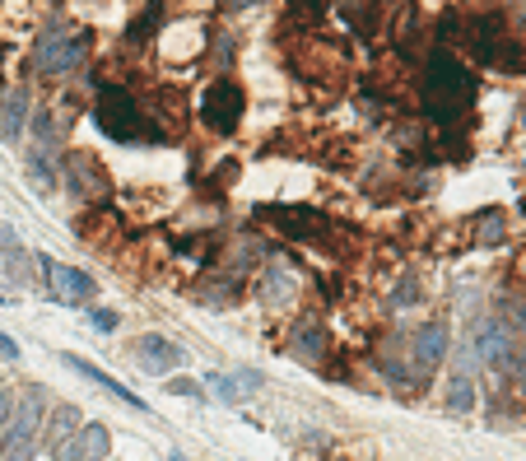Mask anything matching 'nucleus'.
Wrapping results in <instances>:
<instances>
[{
  "mask_svg": "<svg viewBox=\"0 0 526 461\" xmlns=\"http://www.w3.org/2000/svg\"><path fill=\"white\" fill-rule=\"evenodd\" d=\"M475 94H480V84L466 66H461L452 52H433L429 66H424V80H419V108L424 117L433 122H466L475 108Z\"/></svg>",
  "mask_w": 526,
  "mask_h": 461,
  "instance_id": "f257e3e1",
  "label": "nucleus"
},
{
  "mask_svg": "<svg viewBox=\"0 0 526 461\" xmlns=\"http://www.w3.org/2000/svg\"><path fill=\"white\" fill-rule=\"evenodd\" d=\"M94 122H98V131L108 140H117V145H135V140L159 136L154 126H145V112H140V103L126 94L122 84H103V89H98Z\"/></svg>",
  "mask_w": 526,
  "mask_h": 461,
  "instance_id": "f03ea898",
  "label": "nucleus"
},
{
  "mask_svg": "<svg viewBox=\"0 0 526 461\" xmlns=\"http://www.w3.org/2000/svg\"><path fill=\"white\" fill-rule=\"evenodd\" d=\"M42 410H47V392L42 387H24V392L14 396V415L5 424V434H0V461H33Z\"/></svg>",
  "mask_w": 526,
  "mask_h": 461,
  "instance_id": "7ed1b4c3",
  "label": "nucleus"
},
{
  "mask_svg": "<svg viewBox=\"0 0 526 461\" xmlns=\"http://www.w3.org/2000/svg\"><path fill=\"white\" fill-rule=\"evenodd\" d=\"M466 38H471L475 56H480L489 70H499V75H526L522 38H513L499 19H475V24H466Z\"/></svg>",
  "mask_w": 526,
  "mask_h": 461,
  "instance_id": "20e7f679",
  "label": "nucleus"
},
{
  "mask_svg": "<svg viewBox=\"0 0 526 461\" xmlns=\"http://www.w3.org/2000/svg\"><path fill=\"white\" fill-rule=\"evenodd\" d=\"M243 112H247V98H243V84L233 80H215L210 89L201 94V122L215 131V136H233L243 126Z\"/></svg>",
  "mask_w": 526,
  "mask_h": 461,
  "instance_id": "39448f33",
  "label": "nucleus"
},
{
  "mask_svg": "<svg viewBox=\"0 0 526 461\" xmlns=\"http://www.w3.org/2000/svg\"><path fill=\"white\" fill-rule=\"evenodd\" d=\"M84 52H89V38L84 33H47L38 42V70L47 80H61L70 70H80Z\"/></svg>",
  "mask_w": 526,
  "mask_h": 461,
  "instance_id": "423d86ee",
  "label": "nucleus"
},
{
  "mask_svg": "<svg viewBox=\"0 0 526 461\" xmlns=\"http://www.w3.org/2000/svg\"><path fill=\"white\" fill-rule=\"evenodd\" d=\"M38 261H42V280H47V289H52L56 303L80 308V303H89L98 294L94 275H84L80 266H66V261H56V257H38Z\"/></svg>",
  "mask_w": 526,
  "mask_h": 461,
  "instance_id": "0eeeda50",
  "label": "nucleus"
},
{
  "mask_svg": "<svg viewBox=\"0 0 526 461\" xmlns=\"http://www.w3.org/2000/svg\"><path fill=\"white\" fill-rule=\"evenodd\" d=\"M261 219H266L270 229H280L284 238H303V243H317V238L331 233V224L322 215L298 210V205H270V210H261Z\"/></svg>",
  "mask_w": 526,
  "mask_h": 461,
  "instance_id": "6e6552de",
  "label": "nucleus"
},
{
  "mask_svg": "<svg viewBox=\"0 0 526 461\" xmlns=\"http://www.w3.org/2000/svg\"><path fill=\"white\" fill-rule=\"evenodd\" d=\"M112 448V434L103 424H84L75 438H66L61 448H56V461H103Z\"/></svg>",
  "mask_w": 526,
  "mask_h": 461,
  "instance_id": "1a4fd4ad",
  "label": "nucleus"
},
{
  "mask_svg": "<svg viewBox=\"0 0 526 461\" xmlns=\"http://www.w3.org/2000/svg\"><path fill=\"white\" fill-rule=\"evenodd\" d=\"M447 354V326H424V331H415V340H410V364L419 368V378H429L433 368L443 364Z\"/></svg>",
  "mask_w": 526,
  "mask_h": 461,
  "instance_id": "9d476101",
  "label": "nucleus"
},
{
  "mask_svg": "<svg viewBox=\"0 0 526 461\" xmlns=\"http://www.w3.org/2000/svg\"><path fill=\"white\" fill-rule=\"evenodd\" d=\"M61 364H66V368H75V373H80V378H89L94 387H103L108 396H117V401H122L126 410H145V401H140V396H135L131 387H122L117 378H108L103 368H98V364H89V359H80V354H61Z\"/></svg>",
  "mask_w": 526,
  "mask_h": 461,
  "instance_id": "9b49d317",
  "label": "nucleus"
},
{
  "mask_svg": "<svg viewBox=\"0 0 526 461\" xmlns=\"http://www.w3.org/2000/svg\"><path fill=\"white\" fill-rule=\"evenodd\" d=\"M205 52V28L201 24H173L159 42V56L163 61H191V56Z\"/></svg>",
  "mask_w": 526,
  "mask_h": 461,
  "instance_id": "f8f14e48",
  "label": "nucleus"
},
{
  "mask_svg": "<svg viewBox=\"0 0 526 461\" xmlns=\"http://www.w3.org/2000/svg\"><path fill=\"white\" fill-rule=\"evenodd\" d=\"M135 359H140L149 373H173V368L187 364L182 345H173V340H163V336H145V340H140V345H135Z\"/></svg>",
  "mask_w": 526,
  "mask_h": 461,
  "instance_id": "ddd939ff",
  "label": "nucleus"
},
{
  "mask_svg": "<svg viewBox=\"0 0 526 461\" xmlns=\"http://www.w3.org/2000/svg\"><path fill=\"white\" fill-rule=\"evenodd\" d=\"M261 303H266L270 312H284V308H294L298 303V280L289 271H266L261 275V285H257Z\"/></svg>",
  "mask_w": 526,
  "mask_h": 461,
  "instance_id": "4468645a",
  "label": "nucleus"
},
{
  "mask_svg": "<svg viewBox=\"0 0 526 461\" xmlns=\"http://www.w3.org/2000/svg\"><path fill=\"white\" fill-rule=\"evenodd\" d=\"M261 387H266V378L261 373H252V368H238V373H219L215 378V396L219 401H247V396H257Z\"/></svg>",
  "mask_w": 526,
  "mask_h": 461,
  "instance_id": "2eb2a0df",
  "label": "nucleus"
},
{
  "mask_svg": "<svg viewBox=\"0 0 526 461\" xmlns=\"http://www.w3.org/2000/svg\"><path fill=\"white\" fill-rule=\"evenodd\" d=\"M24 117H28V94H24V89H10V94H5V103H0V136L19 140V131H24Z\"/></svg>",
  "mask_w": 526,
  "mask_h": 461,
  "instance_id": "dca6fc26",
  "label": "nucleus"
},
{
  "mask_svg": "<svg viewBox=\"0 0 526 461\" xmlns=\"http://www.w3.org/2000/svg\"><path fill=\"white\" fill-rule=\"evenodd\" d=\"M80 434V410L75 406H61L56 410V420H52V429H47V448H61V443H66V438H75Z\"/></svg>",
  "mask_w": 526,
  "mask_h": 461,
  "instance_id": "f3484780",
  "label": "nucleus"
},
{
  "mask_svg": "<svg viewBox=\"0 0 526 461\" xmlns=\"http://www.w3.org/2000/svg\"><path fill=\"white\" fill-rule=\"evenodd\" d=\"M447 410L452 415H471L475 410V382L466 373H457V378L447 382Z\"/></svg>",
  "mask_w": 526,
  "mask_h": 461,
  "instance_id": "a211bd4d",
  "label": "nucleus"
},
{
  "mask_svg": "<svg viewBox=\"0 0 526 461\" xmlns=\"http://www.w3.org/2000/svg\"><path fill=\"white\" fill-rule=\"evenodd\" d=\"M24 243H19V233L10 224H0V261H10V275H24Z\"/></svg>",
  "mask_w": 526,
  "mask_h": 461,
  "instance_id": "6ab92c4d",
  "label": "nucleus"
},
{
  "mask_svg": "<svg viewBox=\"0 0 526 461\" xmlns=\"http://www.w3.org/2000/svg\"><path fill=\"white\" fill-rule=\"evenodd\" d=\"M294 354H298V359H308V364H317V354H322V331H317V326H308V331H298Z\"/></svg>",
  "mask_w": 526,
  "mask_h": 461,
  "instance_id": "aec40b11",
  "label": "nucleus"
},
{
  "mask_svg": "<svg viewBox=\"0 0 526 461\" xmlns=\"http://www.w3.org/2000/svg\"><path fill=\"white\" fill-rule=\"evenodd\" d=\"M475 238H480V243H503V215H499V210H489V215L480 219Z\"/></svg>",
  "mask_w": 526,
  "mask_h": 461,
  "instance_id": "412c9836",
  "label": "nucleus"
},
{
  "mask_svg": "<svg viewBox=\"0 0 526 461\" xmlns=\"http://www.w3.org/2000/svg\"><path fill=\"white\" fill-rule=\"evenodd\" d=\"M289 10H294L298 19H317V14L326 10V0H289Z\"/></svg>",
  "mask_w": 526,
  "mask_h": 461,
  "instance_id": "4be33fe9",
  "label": "nucleus"
},
{
  "mask_svg": "<svg viewBox=\"0 0 526 461\" xmlns=\"http://www.w3.org/2000/svg\"><path fill=\"white\" fill-rule=\"evenodd\" d=\"M168 392H173V396H191V401H205V392L196 387V382H187V378H173V382H168Z\"/></svg>",
  "mask_w": 526,
  "mask_h": 461,
  "instance_id": "5701e85b",
  "label": "nucleus"
},
{
  "mask_svg": "<svg viewBox=\"0 0 526 461\" xmlns=\"http://www.w3.org/2000/svg\"><path fill=\"white\" fill-rule=\"evenodd\" d=\"M10 415H14V392H5V387H0V434H5Z\"/></svg>",
  "mask_w": 526,
  "mask_h": 461,
  "instance_id": "b1692460",
  "label": "nucleus"
},
{
  "mask_svg": "<svg viewBox=\"0 0 526 461\" xmlns=\"http://www.w3.org/2000/svg\"><path fill=\"white\" fill-rule=\"evenodd\" d=\"M94 326H98V331H117V312L98 308V312H94Z\"/></svg>",
  "mask_w": 526,
  "mask_h": 461,
  "instance_id": "393cba45",
  "label": "nucleus"
},
{
  "mask_svg": "<svg viewBox=\"0 0 526 461\" xmlns=\"http://www.w3.org/2000/svg\"><path fill=\"white\" fill-rule=\"evenodd\" d=\"M0 354H5V359H19V345H14V340H5V336H0Z\"/></svg>",
  "mask_w": 526,
  "mask_h": 461,
  "instance_id": "a878e982",
  "label": "nucleus"
},
{
  "mask_svg": "<svg viewBox=\"0 0 526 461\" xmlns=\"http://www.w3.org/2000/svg\"><path fill=\"white\" fill-rule=\"evenodd\" d=\"M517 275H522V280H526V252H522V257H517Z\"/></svg>",
  "mask_w": 526,
  "mask_h": 461,
  "instance_id": "bb28decb",
  "label": "nucleus"
},
{
  "mask_svg": "<svg viewBox=\"0 0 526 461\" xmlns=\"http://www.w3.org/2000/svg\"><path fill=\"white\" fill-rule=\"evenodd\" d=\"M522 24H526V5H522Z\"/></svg>",
  "mask_w": 526,
  "mask_h": 461,
  "instance_id": "cd10ccee",
  "label": "nucleus"
}]
</instances>
